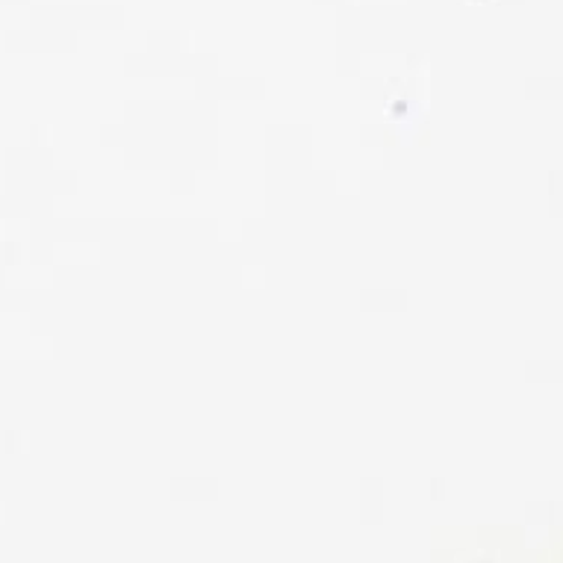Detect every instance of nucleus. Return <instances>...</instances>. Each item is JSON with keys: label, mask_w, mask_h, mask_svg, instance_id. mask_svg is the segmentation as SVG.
I'll return each mask as SVG.
<instances>
[]
</instances>
